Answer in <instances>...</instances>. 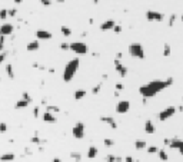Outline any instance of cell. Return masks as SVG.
<instances>
[{"label":"cell","instance_id":"6da1fadb","mask_svg":"<svg viewBox=\"0 0 183 162\" xmlns=\"http://www.w3.org/2000/svg\"><path fill=\"white\" fill-rule=\"evenodd\" d=\"M172 85H173V78H167L166 81H150L146 85H142L139 87V92L143 98L149 99V98L156 96L159 92L165 90L166 87H169Z\"/></svg>","mask_w":183,"mask_h":162},{"label":"cell","instance_id":"7a4b0ae2","mask_svg":"<svg viewBox=\"0 0 183 162\" xmlns=\"http://www.w3.org/2000/svg\"><path fill=\"white\" fill-rule=\"evenodd\" d=\"M79 68H80V59H79V57L70 59V60L65 65V69H63V81L66 82V83H69V82L76 76Z\"/></svg>","mask_w":183,"mask_h":162},{"label":"cell","instance_id":"3957f363","mask_svg":"<svg viewBox=\"0 0 183 162\" xmlns=\"http://www.w3.org/2000/svg\"><path fill=\"white\" fill-rule=\"evenodd\" d=\"M127 52H129V55H130L132 57H135V59H145V57H146V53H145L143 46H142L140 43H137V42L130 43L129 47H127Z\"/></svg>","mask_w":183,"mask_h":162},{"label":"cell","instance_id":"277c9868","mask_svg":"<svg viewBox=\"0 0 183 162\" xmlns=\"http://www.w3.org/2000/svg\"><path fill=\"white\" fill-rule=\"evenodd\" d=\"M69 47H70V52H73L76 55H86L89 52V47L84 42H73V43H69Z\"/></svg>","mask_w":183,"mask_h":162},{"label":"cell","instance_id":"5b68a950","mask_svg":"<svg viewBox=\"0 0 183 162\" xmlns=\"http://www.w3.org/2000/svg\"><path fill=\"white\" fill-rule=\"evenodd\" d=\"M146 19L149 22H162V20H165V13H162V12H157V10H147L146 12Z\"/></svg>","mask_w":183,"mask_h":162},{"label":"cell","instance_id":"8992f818","mask_svg":"<svg viewBox=\"0 0 183 162\" xmlns=\"http://www.w3.org/2000/svg\"><path fill=\"white\" fill-rule=\"evenodd\" d=\"M84 133H86L84 123L83 122H77L73 126V129H72V135H73L76 139H82V138H84Z\"/></svg>","mask_w":183,"mask_h":162},{"label":"cell","instance_id":"52a82bcc","mask_svg":"<svg viewBox=\"0 0 183 162\" xmlns=\"http://www.w3.org/2000/svg\"><path fill=\"white\" fill-rule=\"evenodd\" d=\"M175 113H176V108H175V106H167L166 109H163V111L159 113V121H162V122L167 121V119L172 118Z\"/></svg>","mask_w":183,"mask_h":162},{"label":"cell","instance_id":"ba28073f","mask_svg":"<svg viewBox=\"0 0 183 162\" xmlns=\"http://www.w3.org/2000/svg\"><path fill=\"white\" fill-rule=\"evenodd\" d=\"M114 69H116V72L120 75V78H126L127 76V68L120 62V59H114Z\"/></svg>","mask_w":183,"mask_h":162},{"label":"cell","instance_id":"9c48e42d","mask_svg":"<svg viewBox=\"0 0 183 162\" xmlns=\"http://www.w3.org/2000/svg\"><path fill=\"white\" fill-rule=\"evenodd\" d=\"M130 109V102L129 100H119L116 105V112L117 113H126Z\"/></svg>","mask_w":183,"mask_h":162},{"label":"cell","instance_id":"30bf717a","mask_svg":"<svg viewBox=\"0 0 183 162\" xmlns=\"http://www.w3.org/2000/svg\"><path fill=\"white\" fill-rule=\"evenodd\" d=\"M36 38L37 40H50L53 38V35L49 32V30H44V29H39L36 32Z\"/></svg>","mask_w":183,"mask_h":162},{"label":"cell","instance_id":"8fae6325","mask_svg":"<svg viewBox=\"0 0 183 162\" xmlns=\"http://www.w3.org/2000/svg\"><path fill=\"white\" fill-rule=\"evenodd\" d=\"M13 32H14V26L12 23H3L0 26V35H3V36H9Z\"/></svg>","mask_w":183,"mask_h":162},{"label":"cell","instance_id":"7c38bea8","mask_svg":"<svg viewBox=\"0 0 183 162\" xmlns=\"http://www.w3.org/2000/svg\"><path fill=\"white\" fill-rule=\"evenodd\" d=\"M114 25H116V22H114L113 19H107V20H105V22L100 25V30H103V32H109V30H113Z\"/></svg>","mask_w":183,"mask_h":162},{"label":"cell","instance_id":"4fadbf2b","mask_svg":"<svg viewBox=\"0 0 183 162\" xmlns=\"http://www.w3.org/2000/svg\"><path fill=\"white\" fill-rule=\"evenodd\" d=\"M43 121L47 122V123H54V122L57 121V118L54 116L53 112H50V111H44V113H43Z\"/></svg>","mask_w":183,"mask_h":162},{"label":"cell","instance_id":"5bb4252c","mask_svg":"<svg viewBox=\"0 0 183 162\" xmlns=\"http://www.w3.org/2000/svg\"><path fill=\"white\" fill-rule=\"evenodd\" d=\"M100 121L107 123L112 129H116L117 128V122L114 121V118H112V116H100Z\"/></svg>","mask_w":183,"mask_h":162},{"label":"cell","instance_id":"9a60e30c","mask_svg":"<svg viewBox=\"0 0 183 162\" xmlns=\"http://www.w3.org/2000/svg\"><path fill=\"white\" fill-rule=\"evenodd\" d=\"M39 47H40L39 40H32L26 44V50L27 52H36V50H39Z\"/></svg>","mask_w":183,"mask_h":162},{"label":"cell","instance_id":"2e32d148","mask_svg":"<svg viewBox=\"0 0 183 162\" xmlns=\"http://www.w3.org/2000/svg\"><path fill=\"white\" fill-rule=\"evenodd\" d=\"M4 69H6V75H7V78L13 81V79L16 78V75H14V69H13V65H12V63H7Z\"/></svg>","mask_w":183,"mask_h":162},{"label":"cell","instance_id":"e0dca14e","mask_svg":"<svg viewBox=\"0 0 183 162\" xmlns=\"http://www.w3.org/2000/svg\"><path fill=\"white\" fill-rule=\"evenodd\" d=\"M182 144H183L182 139H179V138H173V139H170L169 148H172V149H179Z\"/></svg>","mask_w":183,"mask_h":162},{"label":"cell","instance_id":"ac0fdd59","mask_svg":"<svg viewBox=\"0 0 183 162\" xmlns=\"http://www.w3.org/2000/svg\"><path fill=\"white\" fill-rule=\"evenodd\" d=\"M30 103H32L30 100H26V99H23V98H22V99H19V100L16 102L14 108H16V109H22V108H27V106H29Z\"/></svg>","mask_w":183,"mask_h":162},{"label":"cell","instance_id":"d6986e66","mask_svg":"<svg viewBox=\"0 0 183 162\" xmlns=\"http://www.w3.org/2000/svg\"><path fill=\"white\" fill-rule=\"evenodd\" d=\"M97 154H99V151H97V148H96L95 145H92V146L87 149V158H89V159H95V158L97 157Z\"/></svg>","mask_w":183,"mask_h":162},{"label":"cell","instance_id":"ffe728a7","mask_svg":"<svg viewBox=\"0 0 183 162\" xmlns=\"http://www.w3.org/2000/svg\"><path fill=\"white\" fill-rule=\"evenodd\" d=\"M145 132H146V133H150V135L156 132V128H154V125H153V122L152 121L145 122Z\"/></svg>","mask_w":183,"mask_h":162},{"label":"cell","instance_id":"44dd1931","mask_svg":"<svg viewBox=\"0 0 183 162\" xmlns=\"http://www.w3.org/2000/svg\"><path fill=\"white\" fill-rule=\"evenodd\" d=\"M13 159H16V155H14V154H12V152L0 155V161H1V162H13Z\"/></svg>","mask_w":183,"mask_h":162},{"label":"cell","instance_id":"7402d4cb","mask_svg":"<svg viewBox=\"0 0 183 162\" xmlns=\"http://www.w3.org/2000/svg\"><path fill=\"white\" fill-rule=\"evenodd\" d=\"M135 148H136L137 151H142V149H145V148H147V144H146V141H142V139H137V141L135 142Z\"/></svg>","mask_w":183,"mask_h":162},{"label":"cell","instance_id":"603a6c76","mask_svg":"<svg viewBox=\"0 0 183 162\" xmlns=\"http://www.w3.org/2000/svg\"><path fill=\"white\" fill-rule=\"evenodd\" d=\"M86 93H87V92H86L84 89H77V90L74 92V99H76V100H80V99H83V98L86 96Z\"/></svg>","mask_w":183,"mask_h":162},{"label":"cell","instance_id":"cb8c5ba5","mask_svg":"<svg viewBox=\"0 0 183 162\" xmlns=\"http://www.w3.org/2000/svg\"><path fill=\"white\" fill-rule=\"evenodd\" d=\"M170 55H172V47H170L169 43H165L163 44V56L165 57H169Z\"/></svg>","mask_w":183,"mask_h":162},{"label":"cell","instance_id":"d4e9b609","mask_svg":"<svg viewBox=\"0 0 183 162\" xmlns=\"http://www.w3.org/2000/svg\"><path fill=\"white\" fill-rule=\"evenodd\" d=\"M60 32H62V35H63L65 38L72 36V29H70V27H67V26H62V27H60Z\"/></svg>","mask_w":183,"mask_h":162},{"label":"cell","instance_id":"484cf974","mask_svg":"<svg viewBox=\"0 0 183 162\" xmlns=\"http://www.w3.org/2000/svg\"><path fill=\"white\" fill-rule=\"evenodd\" d=\"M69 157H70L74 162H80V161H82V158H83L80 152H70V154H69Z\"/></svg>","mask_w":183,"mask_h":162},{"label":"cell","instance_id":"4316f807","mask_svg":"<svg viewBox=\"0 0 183 162\" xmlns=\"http://www.w3.org/2000/svg\"><path fill=\"white\" fill-rule=\"evenodd\" d=\"M176 19H178V16H176L175 13H172V14L169 16V22H167L169 27H173V26H175V23H176Z\"/></svg>","mask_w":183,"mask_h":162},{"label":"cell","instance_id":"83f0119b","mask_svg":"<svg viewBox=\"0 0 183 162\" xmlns=\"http://www.w3.org/2000/svg\"><path fill=\"white\" fill-rule=\"evenodd\" d=\"M157 154H159V158H160V161H167V154H166V151L165 149H159L157 151Z\"/></svg>","mask_w":183,"mask_h":162},{"label":"cell","instance_id":"f1b7e54d","mask_svg":"<svg viewBox=\"0 0 183 162\" xmlns=\"http://www.w3.org/2000/svg\"><path fill=\"white\" fill-rule=\"evenodd\" d=\"M102 86H103V82H100V83H97V85H96V86H95V87L92 89V93H93V95H97V93L100 92V89H102Z\"/></svg>","mask_w":183,"mask_h":162},{"label":"cell","instance_id":"f546056e","mask_svg":"<svg viewBox=\"0 0 183 162\" xmlns=\"http://www.w3.org/2000/svg\"><path fill=\"white\" fill-rule=\"evenodd\" d=\"M7 14H9V17H16V16H17V9H16V7L7 9Z\"/></svg>","mask_w":183,"mask_h":162},{"label":"cell","instance_id":"4dcf8cb0","mask_svg":"<svg viewBox=\"0 0 183 162\" xmlns=\"http://www.w3.org/2000/svg\"><path fill=\"white\" fill-rule=\"evenodd\" d=\"M46 111H50V112H60V108L59 106H53V105H47L46 106Z\"/></svg>","mask_w":183,"mask_h":162},{"label":"cell","instance_id":"1f68e13d","mask_svg":"<svg viewBox=\"0 0 183 162\" xmlns=\"http://www.w3.org/2000/svg\"><path fill=\"white\" fill-rule=\"evenodd\" d=\"M9 17V14H7V9H0V19L1 20H6Z\"/></svg>","mask_w":183,"mask_h":162},{"label":"cell","instance_id":"d6a6232c","mask_svg":"<svg viewBox=\"0 0 183 162\" xmlns=\"http://www.w3.org/2000/svg\"><path fill=\"white\" fill-rule=\"evenodd\" d=\"M103 144L106 145V146H114V139H109V138H106V139H103Z\"/></svg>","mask_w":183,"mask_h":162},{"label":"cell","instance_id":"836d02e7","mask_svg":"<svg viewBox=\"0 0 183 162\" xmlns=\"http://www.w3.org/2000/svg\"><path fill=\"white\" fill-rule=\"evenodd\" d=\"M7 55H9V52H4V50H3V52H0V65H1L6 59H7Z\"/></svg>","mask_w":183,"mask_h":162},{"label":"cell","instance_id":"e575fe53","mask_svg":"<svg viewBox=\"0 0 183 162\" xmlns=\"http://www.w3.org/2000/svg\"><path fill=\"white\" fill-rule=\"evenodd\" d=\"M4 42H6V36L0 35V52H3V49H4Z\"/></svg>","mask_w":183,"mask_h":162},{"label":"cell","instance_id":"d590c367","mask_svg":"<svg viewBox=\"0 0 183 162\" xmlns=\"http://www.w3.org/2000/svg\"><path fill=\"white\" fill-rule=\"evenodd\" d=\"M122 30H123V27H122L120 25H114V27H113V32H114L116 35H119V33H122Z\"/></svg>","mask_w":183,"mask_h":162},{"label":"cell","instance_id":"8d00e7d4","mask_svg":"<svg viewBox=\"0 0 183 162\" xmlns=\"http://www.w3.org/2000/svg\"><path fill=\"white\" fill-rule=\"evenodd\" d=\"M60 49H62V50H65V52H69V50H70V47H69V43H66V42L60 43Z\"/></svg>","mask_w":183,"mask_h":162},{"label":"cell","instance_id":"74e56055","mask_svg":"<svg viewBox=\"0 0 183 162\" xmlns=\"http://www.w3.org/2000/svg\"><path fill=\"white\" fill-rule=\"evenodd\" d=\"M157 151H159V149H157V146H154V145H153V146H149V148H147V152H149V154H156Z\"/></svg>","mask_w":183,"mask_h":162},{"label":"cell","instance_id":"f35d334b","mask_svg":"<svg viewBox=\"0 0 183 162\" xmlns=\"http://www.w3.org/2000/svg\"><path fill=\"white\" fill-rule=\"evenodd\" d=\"M52 0H40V4L41 6H46V7H49V6H52Z\"/></svg>","mask_w":183,"mask_h":162},{"label":"cell","instance_id":"ab89813d","mask_svg":"<svg viewBox=\"0 0 183 162\" xmlns=\"http://www.w3.org/2000/svg\"><path fill=\"white\" fill-rule=\"evenodd\" d=\"M106 162H116V157L112 155V154H109V155L106 157Z\"/></svg>","mask_w":183,"mask_h":162},{"label":"cell","instance_id":"60d3db41","mask_svg":"<svg viewBox=\"0 0 183 162\" xmlns=\"http://www.w3.org/2000/svg\"><path fill=\"white\" fill-rule=\"evenodd\" d=\"M22 98H23V99H26V100H30V102L33 100V99H32V96H30V95H29L27 92H23V95H22Z\"/></svg>","mask_w":183,"mask_h":162},{"label":"cell","instance_id":"b9f144b4","mask_svg":"<svg viewBox=\"0 0 183 162\" xmlns=\"http://www.w3.org/2000/svg\"><path fill=\"white\" fill-rule=\"evenodd\" d=\"M6 131H7V125H6L4 122H1V123H0V132H1V133H4Z\"/></svg>","mask_w":183,"mask_h":162},{"label":"cell","instance_id":"7bdbcfd3","mask_svg":"<svg viewBox=\"0 0 183 162\" xmlns=\"http://www.w3.org/2000/svg\"><path fill=\"white\" fill-rule=\"evenodd\" d=\"M114 87H116V90H119V92L124 89V86H123L122 83H116V85H114Z\"/></svg>","mask_w":183,"mask_h":162},{"label":"cell","instance_id":"ee69618b","mask_svg":"<svg viewBox=\"0 0 183 162\" xmlns=\"http://www.w3.org/2000/svg\"><path fill=\"white\" fill-rule=\"evenodd\" d=\"M39 111H40V108H39V106H36V108L33 109V116H35V118L39 116Z\"/></svg>","mask_w":183,"mask_h":162},{"label":"cell","instance_id":"f6af8a7d","mask_svg":"<svg viewBox=\"0 0 183 162\" xmlns=\"http://www.w3.org/2000/svg\"><path fill=\"white\" fill-rule=\"evenodd\" d=\"M124 161H126V162H135V159H133L132 157H126V158H124Z\"/></svg>","mask_w":183,"mask_h":162},{"label":"cell","instance_id":"bcb514c9","mask_svg":"<svg viewBox=\"0 0 183 162\" xmlns=\"http://www.w3.org/2000/svg\"><path fill=\"white\" fill-rule=\"evenodd\" d=\"M116 59H122V52H119V53H116Z\"/></svg>","mask_w":183,"mask_h":162},{"label":"cell","instance_id":"7dc6e473","mask_svg":"<svg viewBox=\"0 0 183 162\" xmlns=\"http://www.w3.org/2000/svg\"><path fill=\"white\" fill-rule=\"evenodd\" d=\"M24 152H26V155H30V154H32V151H30L29 148H26V151H24Z\"/></svg>","mask_w":183,"mask_h":162},{"label":"cell","instance_id":"c3c4849f","mask_svg":"<svg viewBox=\"0 0 183 162\" xmlns=\"http://www.w3.org/2000/svg\"><path fill=\"white\" fill-rule=\"evenodd\" d=\"M13 1H14L16 4H22V3H23V0H13Z\"/></svg>","mask_w":183,"mask_h":162},{"label":"cell","instance_id":"681fc988","mask_svg":"<svg viewBox=\"0 0 183 162\" xmlns=\"http://www.w3.org/2000/svg\"><path fill=\"white\" fill-rule=\"evenodd\" d=\"M52 162H62V159H60V158H53Z\"/></svg>","mask_w":183,"mask_h":162},{"label":"cell","instance_id":"f907efd6","mask_svg":"<svg viewBox=\"0 0 183 162\" xmlns=\"http://www.w3.org/2000/svg\"><path fill=\"white\" fill-rule=\"evenodd\" d=\"M179 152H180V155H183V144L180 145V148H179Z\"/></svg>","mask_w":183,"mask_h":162},{"label":"cell","instance_id":"816d5d0a","mask_svg":"<svg viewBox=\"0 0 183 162\" xmlns=\"http://www.w3.org/2000/svg\"><path fill=\"white\" fill-rule=\"evenodd\" d=\"M123 161V158H120V157H116V162H122Z\"/></svg>","mask_w":183,"mask_h":162},{"label":"cell","instance_id":"f5cc1de1","mask_svg":"<svg viewBox=\"0 0 183 162\" xmlns=\"http://www.w3.org/2000/svg\"><path fill=\"white\" fill-rule=\"evenodd\" d=\"M170 144V139H165V145H169Z\"/></svg>","mask_w":183,"mask_h":162},{"label":"cell","instance_id":"db71d44e","mask_svg":"<svg viewBox=\"0 0 183 162\" xmlns=\"http://www.w3.org/2000/svg\"><path fill=\"white\" fill-rule=\"evenodd\" d=\"M56 1H57V3H65L66 0H56Z\"/></svg>","mask_w":183,"mask_h":162},{"label":"cell","instance_id":"11a10c76","mask_svg":"<svg viewBox=\"0 0 183 162\" xmlns=\"http://www.w3.org/2000/svg\"><path fill=\"white\" fill-rule=\"evenodd\" d=\"M180 20H182V23H183V14H182V16H180Z\"/></svg>","mask_w":183,"mask_h":162}]
</instances>
